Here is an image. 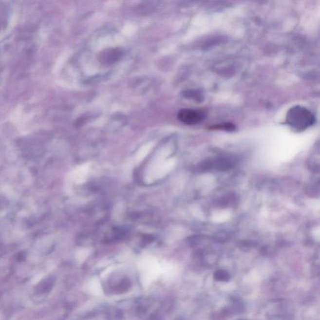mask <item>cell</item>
<instances>
[{"label":"cell","instance_id":"cell-3","mask_svg":"<svg viewBox=\"0 0 320 320\" xmlns=\"http://www.w3.org/2000/svg\"><path fill=\"white\" fill-rule=\"evenodd\" d=\"M185 97L188 98H192L196 101H200L202 100V95L200 92L196 91V90H188L184 94Z\"/></svg>","mask_w":320,"mask_h":320},{"label":"cell","instance_id":"cell-6","mask_svg":"<svg viewBox=\"0 0 320 320\" xmlns=\"http://www.w3.org/2000/svg\"><path fill=\"white\" fill-rule=\"evenodd\" d=\"M6 25V18L4 15L2 13H0V30L4 27Z\"/></svg>","mask_w":320,"mask_h":320},{"label":"cell","instance_id":"cell-1","mask_svg":"<svg viewBox=\"0 0 320 320\" xmlns=\"http://www.w3.org/2000/svg\"><path fill=\"white\" fill-rule=\"evenodd\" d=\"M314 114L307 108L297 105L291 108L286 114L287 124L298 131H303L315 124Z\"/></svg>","mask_w":320,"mask_h":320},{"label":"cell","instance_id":"cell-2","mask_svg":"<svg viewBox=\"0 0 320 320\" xmlns=\"http://www.w3.org/2000/svg\"><path fill=\"white\" fill-rule=\"evenodd\" d=\"M205 113L201 110L183 109L178 113V118L184 124L193 125L204 121Z\"/></svg>","mask_w":320,"mask_h":320},{"label":"cell","instance_id":"cell-4","mask_svg":"<svg viewBox=\"0 0 320 320\" xmlns=\"http://www.w3.org/2000/svg\"><path fill=\"white\" fill-rule=\"evenodd\" d=\"M213 129L226 130V131H233L235 129V125L231 123H223V124L216 125L212 127Z\"/></svg>","mask_w":320,"mask_h":320},{"label":"cell","instance_id":"cell-5","mask_svg":"<svg viewBox=\"0 0 320 320\" xmlns=\"http://www.w3.org/2000/svg\"><path fill=\"white\" fill-rule=\"evenodd\" d=\"M121 54L120 53L116 52H111L110 54L105 55V60H107L108 62L109 61H116V59L120 56Z\"/></svg>","mask_w":320,"mask_h":320}]
</instances>
